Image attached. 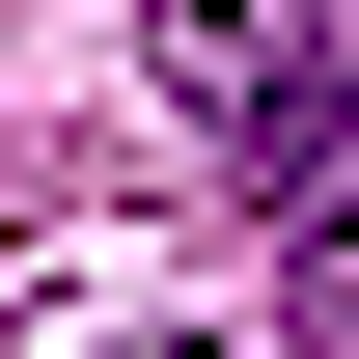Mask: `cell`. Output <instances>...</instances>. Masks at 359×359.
<instances>
[{
    "mask_svg": "<svg viewBox=\"0 0 359 359\" xmlns=\"http://www.w3.org/2000/svg\"><path fill=\"white\" fill-rule=\"evenodd\" d=\"M304 359H359V249H304Z\"/></svg>",
    "mask_w": 359,
    "mask_h": 359,
    "instance_id": "cell-2",
    "label": "cell"
},
{
    "mask_svg": "<svg viewBox=\"0 0 359 359\" xmlns=\"http://www.w3.org/2000/svg\"><path fill=\"white\" fill-rule=\"evenodd\" d=\"M166 28L194 138H222V194L276 249H359V0H138Z\"/></svg>",
    "mask_w": 359,
    "mask_h": 359,
    "instance_id": "cell-1",
    "label": "cell"
}]
</instances>
